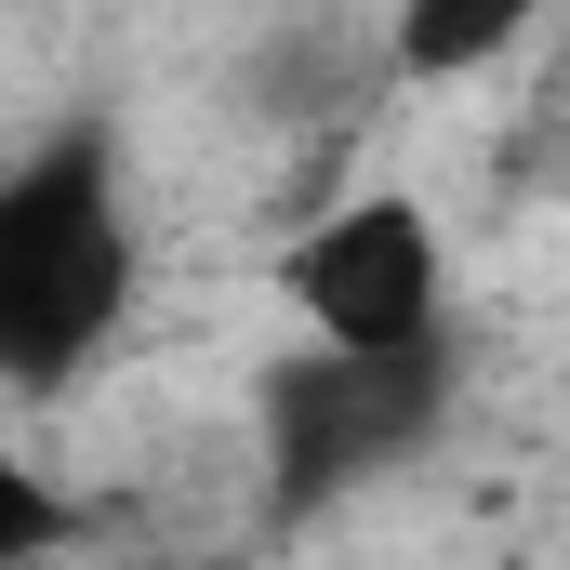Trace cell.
Returning <instances> with one entry per match:
<instances>
[{
  "mask_svg": "<svg viewBox=\"0 0 570 570\" xmlns=\"http://www.w3.org/2000/svg\"><path fill=\"white\" fill-rule=\"evenodd\" d=\"M67 531H80V518H67V491H53L27 451H0V570H40Z\"/></svg>",
  "mask_w": 570,
  "mask_h": 570,
  "instance_id": "obj_5",
  "label": "cell"
},
{
  "mask_svg": "<svg viewBox=\"0 0 570 570\" xmlns=\"http://www.w3.org/2000/svg\"><path fill=\"white\" fill-rule=\"evenodd\" d=\"M451 412V345L412 358H345V345H305L266 372V464H279V504H332L385 464H412Z\"/></svg>",
  "mask_w": 570,
  "mask_h": 570,
  "instance_id": "obj_3",
  "label": "cell"
},
{
  "mask_svg": "<svg viewBox=\"0 0 570 570\" xmlns=\"http://www.w3.org/2000/svg\"><path fill=\"white\" fill-rule=\"evenodd\" d=\"M279 305L305 345H345V358H412L451 332V239H438L425 199L399 186H358L332 199L318 226H292L279 253Z\"/></svg>",
  "mask_w": 570,
  "mask_h": 570,
  "instance_id": "obj_2",
  "label": "cell"
},
{
  "mask_svg": "<svg viewBox=\"0 0 570 570\" xmlns=\"http://www.w3.org/2000/svg\"><path fill=\"white\" fill-rule=\"evenodd\" d=\"M544 0H385V67L399 80H478L531 40Z\"/></svg>",
  "mask_w": 570,
  "mask_h": 570,
  "instance_id": "obj_4",
  "label": "cell"
},
{
  "mask_svg": "<svg viewBox=\"0 0 570 570\" xmlns=\"http://www.w3.org/2000/svg\"><path fill=\"white\" fill-rule=\"evenodd\" d=\"M134 199L107 134H53L0 173V385H67L134 318Z\"/></svg>",
  "mask_w": 570,
  "mask_h": 570,
  "instance_id": "obj_1",
  "label": "cell"
}]
</instances>
